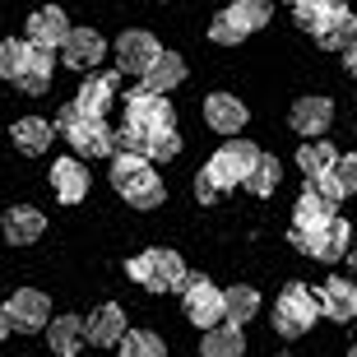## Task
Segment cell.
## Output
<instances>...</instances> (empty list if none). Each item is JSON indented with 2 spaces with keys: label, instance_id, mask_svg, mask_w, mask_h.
Returning <instances> with one entry per match:
<instances>
[{
  "label": "cell",
  "instance_id": "20",
  "mask_svg": "<svg viewBox=\"0 0 357 357\" xmlns=\"http://www.w3.org/2000/svg\"><path fill=\"white\" fill-rule=\"evenodd\" d=\"M52 135H56L52 121H42V116H24V121H14L10 139H14V149H19V153L38 158V153H47V149H52Z\"/></svg>",
  "mask_w": 357,
  "mask_h": 357
},
{
  "label": "cell",
  "instance_id": "28",
  "mask_svg": "<svg viewBox=\"0 0 357 357\" xmlns=\"http://www.w3.org/2000/svg\"><path fill=\"white\" fill-rule=\"evenodd\" d=\"M334 162H339V149L325 144V139H306V144L297 149V167H302L311 181H316V176H325Z\"/></svg>",
  "mask_w": 357,
  "mask_h": 357
},
{
  "label": "cell",
  "instance_id": "37",
  "mask_svg": "<svg viewBox=\"0 0 357 357\" xmlns=\"http://www.w3.org/2000/svg\"><path fill=\"white\" fill-rule=\"evenodd\" d=\"M116 153H135V158H149V135H144V130H135V126L116 130Z\"/></svg>",
  "mask_w": 357,
  "mask_h": 357
},
{
  "label": "cell",
  "instance_id": "32",
  "mask_svg": "<svg viewBox=\"0 0 357 357\" xmlns=\"http://www.w3.org/2000/svg\"><path fill=\"white\" fill-rule=\"evenodd\" d=\"M339 10H344V0H292V14H297V24L311 28V33H316V28L325 24L330 14H339Z\"/></svg>",
  "mask_w": 357,
  "mask_h": 357
},
{
  "label": "cell",
  "instance_id": "30",
  "mask_svg": "<svg viewBox=\"0 0 357 357\" xmlns=\"http://www.w3.org/2000/svg\"><path fill=\"white\" fill-rule=\"evenodd\" d=\"M28 52H33V42L28 38H10V42H0V79H19L28 66Z\"/></svg>",
  "mask_w": 357,
  "mask_h": 357
},
{
  "label": "cell",
  "instance_id": "33",
  "mask_svg": "<svg viewBox=\"0 0 357 357\" xmlns=\"http://www.w3.org/2000/svg\"><path fill=\"white\" fill-rule=\"evenodd\" d=\"M116 357H167V348H162L158 334L135 330V334H126V339L116 344Z\"/></svg>",
  "mask_w": 357,
  "mask_h": 357
},
{
  "label": "cell",
  "instance_id": "26",
  "mask_svg": "<svg viewBox=\"0 0 357 357\" xmlns=\"http://www.w3.org/2000/svg\"><path fill=\"white\" fill-rule=\"evenodd\" d=\"M199 353H204V357H241V353H246L241 325H213V330H204Z\"/></svg>",
  "mask_w": 357,
  "mask_h": 357
},
{
  "label": "cell",
  "instance_id": "3",
  "mask_svg": "<svg viewBox=\"0 0 357 357\" xmlns=\"http://www.w3.org/2000/svg\"><path fill=\"white\" fill-rule=\"evenodd\" d=\"M255 162H260V144L232 135L223 149H213V158L204 162V176H209L218 190H232V185H246V176H251Z\"/></svg>",
  "mask_w": 357,
  "mask_h": 357
},
{
  "label": "cell",
  "instance_id": "4",
  "mask_svg": "<svg viewBox=\"0 0 357 357\" xmlns=\"http://www.w3.org/2000/svg\"><path fill=\"white\" fill-rule=\"evenodd\" d=\"M56 126L66 130L70 149H79V153H89V158H107V153H116V135L107 130V121L102 116H84L75 102L61 112V121H56Z\"/></svg>",
  "mask_w": 357,
  "mask_h": 357
},
{
  "label": "cell",
  "instance_id": "13",
  "mask_svg": "<svg viewBox=\"0 0 357 357\" xmlns=\"http://www.w3.org/2000/svg\"><path fill=\"white\" fill-rule=\"evenodd\" d=\"M246 102L241 98H232V93H209L204 98V121H209V130L218 135H237L241 126H246Z\"/></svg>",
  "mask_w": 357,
  "mask_h": 357
},
{
  "label": "cell",
  "instance_id": "1",
  "mask_svg": "<svg viewBox=\"0 0 357 357\" xmlns=\"http://www.w3.org/2000/svg\"><path fill=\"white\" fill-rule=\"evenodd\" d=\"M112 185H116L121 195H126V204H135V209H158L162 195H167L158 172L149 167V158H135V153H112Z\"/></svg>",
  "mask_w": 357,
  "mask_h": 357
},
{
  "label": "cell",
  "instance_id": "16",
  "mask_svg": "<svg viewBox=\"0 0 357 357\" xmlns=\"http://www.w3.org/2000/svg\"><path fill=\"white\" fill-rule=\"evenodd\" d=\"M61 56H66L75 70H93L107 56V42H102V33H93V28H70V38H66V47H61Z\"/></svg>",
  "mask_w": 357,
  "mask_h": 357
},
{
  "label": "cell",
  "instance_id": "35",
  "mask_svg": "<svg viewBox=\"0 0 357 357\" xmlns=\"http://www.w3.org/2000/svg\"><path fill=\"white\" fill-rule=\"evenodd\" d=\"M209 38L218 42V47H237V42L246 38V28H241L237 19H232V14L223 10V14H213V24H209Z\"/></svg>",
  "mask_w": 357,
  "mask_h": 357
},
{
  "label": "cell",
  "instance_id": "40",
  "mask_svg": "<svg viewBox=\"0 0 357 357\" xmlns=\"http://www.w3.org/2000/svg\"><path fill=\"white\" fill-rule=\"evenodd\" d=\"M10 334V316H5V306H0V339Z\"/></svg>",
  "mask_w": 357,
  "mask_h": 357
},
{
  "label": "cell",
  "instance_id": "19",
  "mask_svg": "<svg viewBox=\"0 0 357 357\" xmlns=\"http://www.w3.org/2000/svg\"><path fill=\"white\" fill-rule=\"evenodd\" d=\"M42 232H47V218H42V209H33V204H14V209L5 213V241H10V246H33Z\"/></svg>",
  "mask_w": 357,
  "mask_h": 357
},
{
  "label": "cell",
  "instance_id": "41",
  "mask_svg": "<svg viewBox=\"0 0 357 357\" xmlns=\"http://www.w3.org/2000/svg\"><path fill=\"white\" fill-rule=\"evenodd\" d=\"M348 265H353V269H357V251H353V255H348Z\"/></svg>",
  "mask_w": 357,
  "mask_h": 357
},
{
  "label": "cell",
  "instance_id": "24",
  "mask_svg": "<svg viewBox=\"0 0 357 357\" xmlns=\"http://www.w3.org/2000/svg\"><path fill=\"white\" fill-rule=\"evenodd\" d=\"M47 330H52L47 334V339H52V353H61V357H75L89 344V325H84L79 316H56Z\"/></svg>",
  "mask_w": 357,
  "mask_h": 357
},
{
  "label": "cell",
  "instance_id": "27",
  "mask_svg": "<svg viewBox=\"0 0 357 357\" xmlns=\"http://www.w3.org/2000/svg\"><path fill=\"white\" fill-rule=\"evenodd\" d=\"M185 79V61L176 52H162L153 66H149V75H144V89H153V93H172L176 84Z\"/></svg>",
  "mask_w": 357,
  "mask_h": 357
},
{
  "label": "cell",
  "instance_id": "11",
  "mask_svg": "<svg viewBox=\"0 0 357 357\" xmlns=\"http://www.w3.org/2000/svg\"><path fill=\"white\" fill-rule=\"evenodd\" d=\"M348 241H353V227H348L344 218H330L320 232H311V237L302 241V251L311 255V260H320V265H334V260L348 255Z\"/></svg>",
  "mask_w": 357,
  "mask_h": 357
},
{
  "label": "cell",
  "instance_id": "9",
  "mask_svg": "<svg viewBox=\"0 0 357 357\" xmlns=\"http://www.w3.org/2000/svg\"><path fill=\"white\" fill-rule=\"evenodd\" d=\"M334 218V199L330 195H320L316 185L306 190L302 199H297V209H292V246L302 251V241L311 237V232H320V227Z\"/></svg>",
  "mask_w": 357,
  "mask_h": 357
},
{
  "label": "cell",
  "instance_id": "29",
  "mask_svg": "<svg viewBox=\"0 0 357 357\" xmlns=\"http://www.w3.org/2000/svg\"><path fill=\"white\" fill-rule=\"evenodd\" d=\"M223 311H227V325H246V320L260 311V292L246 288V283L227 288V292H223Z\"/></svg>",
  "mask_w": 357,
  "mask_h": 357
},
{
  "label": "cell",
  "instance_id": "43",
  "mask_svg": "<svg viewBox=\"0 0 357 357\" xmlns=\"http://www.w3.org/2000/svg\"><path fill=\"white\" fill-rule=\"evenodd\" d=\"M288 5H292V0H288Z\"/></svg>",
  "mask_w": 357,
  "mask_h": 357
},
{
  "label": "cell",
  "instance_id": "15",
  "mask_svg": "<svg viewBox=\"0 0 357 357\" xmlns=\"http://www.w3.org/2000/svg\"><path fill=\"white\" fill-rule=\"evenodd\" d=\"M116 93H121V79H116V75H89V79L79 84L75 107H79L84 116H107V107L116 102Z\"/></svg>",
  "mask_w": 357,
  "mask_h": 357
},
{
  "label": "cell",
  "instance_id": "38",
  "mask_svg": "<svg viewBox=\"0 0 357 357\" xmlns=\"http://www.w3.org/2000/svg\"><path fill=\"white\" fill-rule=\"evenodd\" d=\"M195 195H199V204H213V199L223 195V190H218V185H213V181H209V176L199 172V176H195Z\"/></svg>",
  "mask_w": 357,
  "mask_h": 357
},
{
  "label": "cell",
  "instance_id": "10",
  "mask_svg": "<svg viewBox=\"0 0 357 357\" xmlns=\"http://www.w3.org/2000/svg\"><path fill=\"white\" fill-rule=\"evenodd\" d=\"M5 316H10L14 330L33 334V330H47V325H52V302H47L38 288H19L10 302H5Z\"/></svg>",
  "mask_w": 357,
  "mask_h": 357
},
{
  "label": "cell",
  "instance_id": "34",
  "mask_svg": "<svg viewBox=\"0 0 357 357\" xmlns=\"http://www.w3.org/2000/svg\"><path fill=\"white\" fill-rule=\"evenodd\" d=\"M278 176H283V167H278V158H269V153H260V162L251 167V176H246V185H251V195H274V190H278Z\"/></svg>",
  "mask_w": 357,
  "mask_h": 357
},
{
  "label": "cell",
  "instance_id": "42",
  "mask_svg": "<svg viewBox=\"0 0 357 357\" xmlns=\"http://www.w3.org/2000/svg\"><path fill=\"white\" fill-rule=\"evenodd\" d=\"M348 357H357V344H353V348H348Z\"/></svg>",
  "mask_w": 357,
  "mask_h": 357
},
{
  "label": "cell",
  "instance_id": "6",
  "mask_svg": "<svg viewBox=\"0 0 357 357\" xmlns=\"http://www.w3.org/2000/svg\"><path fill=\"white\" fill-rule=\"evenodd\" d=\"M126 126L144 135H158V130H176V112L167 102V93H153V89H135L130 102H126Z\"/></svg>",
  "mask_w": 357,
  "mask_h": 357
},
{
  "label": "cell",
  "instance_id": "18",
  "mask_svg": "<svg viewBox=\"0 0 357 357\" xmlns=\"http://www.w3.org/2000/svg\"><path fill=\"white\" fill-rule=\"evenodd\" d=\"M52 79H56V56H52V47H38L33 42V52H28V66H24V75L14 79V89H24V93H47L52 89Z\"/></svg>",
  "mask_w": 357,
  "mask_h": 357
},
{
  "label": "cell",
  "instance_id": "12",
  "mask_svg": "<svg viewBox=\"0 0 357 357\" xmlns=\"http://www.w3.org/2000/svg\"><path fill=\"white\" fill-rule=\"evenodd\" d=\"M330 121H334V102L330 98H297L288 112V126L302 139H320V135L330 130Z\"/></svg>",
  "mask_w": 357,
  "mask_h": 357
},
{
  "label": "cell",
  "instance_id": "7",
  "mask_svg": "<svg viewBox=\"0 0 357 357\" xmlns=\"http://www.w3.org/2000/svg\"><path fill=\"white\" fill-rule=\"evenodd\" d=\"M181 292H185L181 306H185V320H190V325H199V330H213V325H223V320H227L223 292L213 288L209 278H185Z\"/></svg>",
  "mask_w": 357,
  "mask_h": 357
},
{
  "label": "cell",
  "instance_id": "14",
  "mask_svg": "<svg viewBox=\"0 0 357 357\" xmlns=\"http://www.w3.org/2000/svg\"><path fill=\"white\" fill-rule=\"evenodd\" d=\"M52 190L61 204H79L89 195V167L79 158H56L52 162Z\"/></svg>",
  "mask_w": 357,
  "mask_h": 357
},
{
  "label": "cell",
  "instance_id": "25",
  "mask_svg": "<svg viewBox=\"0 0 357 357\" xmlns=\"http://www.w3.org/2000/svg\"><path fill=\"white\" fill-rule=\"evenodd\" d=\"M353 33H357V14L339 10V14H330V19L316 28V42L325 47V52H348V47H353V42H348Z\"/></svg>",
  "mask_w": 357,
  "mask_h": 357
},
{
  "label": "cell",
  "instance_id": "2",
  "mask_svg": "<svg viewBox=\"0 0 357 357\" xmlns=\"http://www.w3.org/2000/svg\"><path fill=\"white\" fill-rule=\"evenodd\" d=\"M316 316H320V292H311L306 283H288V288L278 292L274 330L283 334V339H302V334H311Z\"/></svg>",
  "mask_w": 357,
  "mask_h": 357
},
{
  "label": "cell",
  "instance_id": "8",
  "mask_svg": "<svg viewBox=\"0 0 357 357\" xmlns=\"http://www.w3.org/2000/svg\"><path fill=\"white\" fill-rule=\"evenodd\" d=\"M162 56L158 38L153 33H144V28H130V33H121L116 38V61H121V75H139L144 79L149 66Z\"/></svg>",
  "mask_w": 357,
  "mask_h": 357
},
{
  "label": "cell",
  "instance_id": "31",
  "mask_svg": "<svg viewBox=\"0 0 357 357\" xmlns=\"http://www.w3.org/2000/svg\"><path fill=\"white\" fill-rule=\"evenodd\" d=\"M227 14L237 19L246 33H255V28H265L269 24V14H274V0H232L227 5Z\"/></svg>",
  "mask_w": 357,
  "mask_h": 357
},
{
  "label": "cell",
  "instance_id": "5",
  "mask_svg": "<svg viewBox=\"0 0 357 357\" xmlns=\"http://www.w3.org/2000/svg\"><path fill=\"white\" fill-rule=\"evenodd\" d=\"M130 278L149 292H176V288H185L190 274H185V260L176 251H144L130 260Z\"/></svg>",
  "mask_w": 357,
  "mask_h": 357
},
{
  "label": "cell",
  "instance_id": "39",
  "mask_svg": "<svg viewBox=\"0 0 357 357\" xmlns=\"http://www.w3.org/2000/svg\"><path fill=\"white\" fill-rule=\"evenodd\" d=\"M348 75H353V79H357V42H353V47H348Z\"/></svg>",
  "mask_w": 357,
  "mask_h": 357
},
{
  "label": "cell",
  "instance_id": "17",
  "mask_svg": "<svg viewBox=\"0 0 357 357\" xmlns=\"http://www.w3.org/2000/svg\"><path fill=\"white\" fill-rule=\"evenodd\" d=\"M70 38V19L66 10H56V5H47V10H38L33 19H28V42H38V47H66Z\"/></svg>",
  "mask_w": 357,
  "mask_h": 357
},
{
  "label": "cell",
  "instance_id": "22",
  "mask_svg": "<svg viewBox=\"0 0 357 357\" xmlns=\"http://www.w3.org/2000/svg\"><path fill=\"white\" fill-rule=\"evenodd\" d=\"M121 339H126V311H121V306H98L89 316V344L116 348Z\"/></svg>",
  "mask_w": 357,
  "mask_h": 357
},
{
  "label": "cell",
  "instance_id": "36",
  "mask_svg": "<svg viewBox=\"0 0 357 357\" xmlns=\"http://www.w3.org/2000/svg\"><path fill=\"white\" fill-rule=\"evenodd\" d=\"M176 153H181V135H176V130H158V135H149V158L172 162Z\"/></svg>",
  "mask_w": 357,
  "mask_h": 357
},
{
  "label": "cell",
  "instance_id": "21",
  "mask_svg": "<svg viewBox=\"0 0 357 357\" xmlns=\"http://www.w3.org/2000/svg\"><path fill=\"white\" fill-rule=\"evenodd\" d=\"M316 190H320V195H330L334 204L348 199V195H357V158H353V153H339V162H334L330 172L316 176Z\"/></svg>",
  "mask_w": 357,
  "mask_h": 357
},
{
  "label": "cell",
  "instance_id": "23",
  "mask_svg": "<svg viewBox=\"0 0 357 357\" xmlns=\"http://www.w3.org/2000/svg\"><path fill=\"white\" fill-rule=\"evenodd\" d=\"M320 311L330 320H357V288L348 278H330L320 288Z\"/></svg>",
  "mask_w": 357,
  "mask_h": 357
}]
</instances>
